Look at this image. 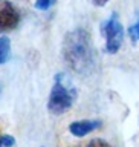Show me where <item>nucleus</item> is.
<instances>
[{
    "instance_id": "f257e3e1",
    "label": "nucleus",
    "mask_w": 139,
    "mask_h": 147,
    "mask_svg": "<svg viewBox=\"0 0 139 147\" xmlns=\"http://www.w3.org/2000/svg\"><path fill=\"white\" fill-rule=\"evenodd\" d=\"M63 58L77 74L86 75L95 67V49L89 31L77 28L67 32L63 41Z\"/></svg>"
},
{
    "instance_id": "f03ea898",
    "label": "nucleus",
    "mask_w": 139,
    "mask_h": 147,
    "mask_svg": "<svg viewBox=\"0 0 139 147\" xmlns=\"http://www.w3.org/2000/svg\"><path fill=\"white\" fill-rule=\"evenodd\" d=\"M75 101V89H73L71 80L64 74H57L52 90L48 100V110L54 115L66 113L73 106Z\"/></svg>"
},
{
    "instance_id": "7ed1b4c3",
    "label": "nucleus",
    "mask_w": 139,
    "mask_h": 147,
    "mask_svg": "<svg viewBox=\"0 0 139 147\" xmlns=\"http://www.w3.org/2000/svg\"><path fill=\"white\" fill-rule=\"evenodd\" d=\"M103 32L105 35V51L109 54H116L122 45L124 38V29L122 25L118 20V14L113 12L110 18L104 23Z\"/></svg>"
},
{
    "instance_id": "20e7f679",
    "label": "nucleus",
    "mask_w": 139,
    "mask_h": 147,
    "mask_svg": "<svg viewBox=\"0 0 139 147\" xmlns=\"http://www.w3.org/2000/svg\"><path fill=\"white\" fill-rule=\"evenodd\" d=\"M20 12L9 0H0V31H9L18 26Z\"/></svg>"
},
{
    "instance_id": "39448f33",
    "label": "nucleus",
    "mask_w": 139,
    "mask_h": 147,
    "mask_svg": "<svg viewBox=\"0 0 139 147\" xmlns=\"http://www.w3.org/2000/svg\"><path fill=\"white\" fill-rule=\"evenodd\" d=\"M98 127H101V121L98 119H81V121H73L69 126V132L73 136H86L87 133L96 130Z\"/></svg>"
},
{
    "instance_id": "423d86ee",
    "label": "nucleus",
    "mask_w": 139,
    "mask_h": 147,
    "mask_svg": "<svg viewBox=\"0 0 139 147\" xmlns=\"http://www.w3.org/2000/svg\"><path fill=\"white\" fill-rule=\"evenodd\" d=\"M11 54V40L8 37H0V64L5 63Z\"/></svg>"
},
{
    "instance_id": "0eeeda50",
    "label": "nucleus",
    "mask_w": 139,
    "mask_h": 147,
    "mask_svg": "<svg viewBox=\"0 0 139 147\" xmlns=\"http://www.w3.org/2000/svg\"><path fill=\"white\" fill-rule=\"evenodd\" d=\"M86 147H112V146H110L107 141L101 140V138H93V140H90L87 142Z\"/></svg>"
},
{
    "instance_id": "6e6552de",
    "label": "nucleus",
    "mask_w": 139,
    "mask_h": 147,
    "mask_svg": "<svg viewBox=\"0 0 139 147\" xmlns=\"http://www.w3.org/2000/svg\"><path fill=\"white\" fill-rule=\"evenodd\" d=\"M52 5H54V0H37L35 8L41 9V11H46V9H49V6H52Z\"/></svg>"
},
{
    "instance_id": "1a4fd4ad",
    "label": "nucleus",
    "mask_w": 139,
    "mask_h": 147,
    "mask_svg": "<svg viewBox=\"0 0 139 147\" xmlns=\"http://www.w3.org/2000/svg\"><path fill=\"white\" fill-rule=\"evenodd\" d=\"M2 144L3 147H12L15 144V140L11 135H2Z\"/></svg>"
},
{
    "instance_id": "9d476101",
    "label": "nucleus",
    "mask_w": 139,
    "mask_h": 147,
    "mask_svg": "<svg viewBox=\"0 0 139 147\" xmlns=\"http://www.w3.org/2000/svg\"><path fill=\"white\" fill-rule=\"evenodd\" d=\"M128 32H130L133 40H139V20L130 28V29H128Z\"/></svg>"
},
{
    "instance_id": "9b49d317",
    "label": "nucleus",
    "mask_w": 139,
    "mask_h": 147,
    "mask_svg": "<svg viewBox=\"0 0 139 147\" xmlns=\"http://www.w3.org/2000/svg\"><path fill=\"white\" fill-rule=\"evenodd\" d=\"M92 2H93V3L96 5V6H104V5L107 3L109 0H92Z\"/></svg>"
},
{
    "instance_id": "f8f14e48",
    "label": "nucleus",
    "mask_w": 139,
    "mask_h": 147,
    "mask_svg": "<svg viewBox=\"0 0 139 147\" xmlns=\"http://www.w3.org/2000/svg\"><path fill=\"white\" fill-rule=\"evenodd\" d=\"M0 147H3V144H2V136H0Z\"/></svg>"
}]
</instances>
